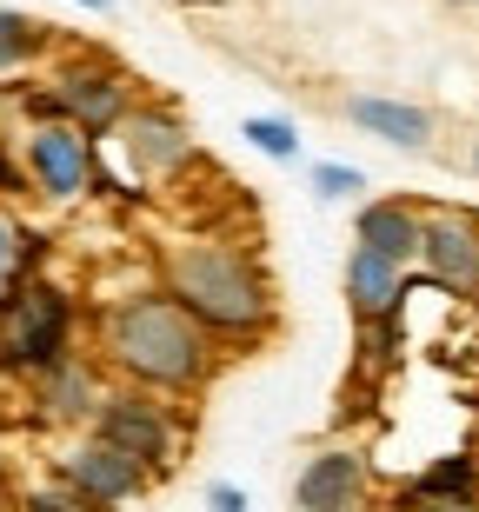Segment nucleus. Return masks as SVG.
I'll list each match as a JSON object with an SVG mask.
<instances>
[{
  "instance_id": "1a4fd4ad",
  "label": "nucleus",
  "mask_w": 479,
  "mask_h": 512,
  "mask_svg": "<svg viewBox=\"0 0 479 512\" xmlns=\"http://www.w3.org/2000/svg\"><path fill=\"white\" fill-rule=\"evenodd\" d=\"M420 273L440 286V293H453V300H479V213L426 207Z\"/></svg>"
},
{
  "instance_id": "f03ea898",
  "label": "nucleus",
  "mask_w": 479,
  "mask_h": 512,
  "mask_svg": "<svg viewBox=\"0 0 479 512\" xmlns=\"http://www.w3.org/2000/svg\"><path fill=\"white\" fill-rule=\"evenodd\" d=\"M94 360L107 366V380H120V386L193 399V393H207L213 373H220V346H213L160 286H140V293L107 300L94 313Z\"/></svg>"
},
{
  "instance_id": "f3484780",
  "label": "nucleus",
  "mask_w": 479,
  "mask_h": 512,
  "mask_svg": "<svg viewBox=\"0 0 479 512\" xmlns=\"http://www.w3.org/2000/svg\"><path fill=\"white\" fill-rule=\"evenodd\" d=\"M240 133H247L267 160H300V127H293L287 114H247V120H240Z\"/></svg>"
},
{
  "instance_id": "a878e982",
  "label": "nucleus",
  "mask_w": 479,
  "mask_h": 512,
  "mask_svg": "<svg viewBox=\"0 0 479 512\" xmlns=\"http://www.w3.org/2000/svg\"><path fill=\"white\" fill-rule=\"evenodd\" d=\"M74 7H94V14H114V0H74Z\"/></svg>"
},
{
  "instance_id": "0eeeda50",
  "label": "nucleus",
  "mask_w": 479,
  "mask_h": 512,
  "mask_svg": "<svg viewBox=\"0 0 479 512\" xmlns=\"http://www.w3.org/2000/svg\"><path fill=\"white\" fill-rule=\"evenodd\" d=\"M20 167H27V187L47 200V207H74L94 193V167H100V140H87L67 120H34L20 133Z\"/></svg>"
},
{
  "instance_id": "b1692460",
  "label": "nucleus",
  "mask_w": 479,
  "mask_h": 512,
  "mask_svg": "<svg viewBox=\"0 0 479 512\" xmlns=\"http://www.w3.org/2000/svg\"><path fill=\"white\" fill-rule=\"evenodd\" d=\"M420 512H479V499H460V506H420Z\"/></svg>"
},
{
  "instance_id": "aec40b11",
  "label": "nucleus",
  "mask_w": 479,
  "mask_h": 512,
  "mask_svg": "<svg viewBox=\"0 0 479 512\" xmlns=\"http://www.w3.org/2000/svg\"><path fill=\"white\" fill-rule=\"evenodd\" d=\"M20 193H34L27 187V167H20V147L0 140V200H20Z\"/></svg>"
},
{
  "instance_id": "393cba45",
  "label": "nucleus",
  "mask_w": 479,
  "mask_h": 512,
  "mask_svg": "<svg viewBox=\"0 0 479 512\" xmlns=\"http://www.w3.org/2000/svg\"><path fill=\"white\" fill-rule=\"evenodd\" d=\"M180 7H193V14H213V7H227V0H180Z\"/></svg>"
},
{
  "instance_id": "a211bd4d",
  "label": "nucleus",
  "mask_w": 479,
  "mask_h": 512,
  "mask_svg": "<svg viewBox=\"0 0 479 512\" xmlns=\"http://www.w3.org/2000/svg\"><path fill=\"white\" fill-rule=\"evenodd\" d=\"M313 193L320 200H353V193H366V173L346 167V160H313Z\"/></svg>"
},
{
  "instance_id": "f8f14e48",
  "label": "nucleus",
  "mask_w": 479,
  "mask_h": 512,
  "mask_svg": "<svg viewBox=\"0 0 479 512\" xmlns=\"http://www.w3.org/2000/svg\"><path fill=\"white\" fill-rule=\"evenodd\" d=\"M340 114L360 133H373V140H386V147H400V153H426L433 133H440V114H433V107H420V100H393V94H346Z\"/></svg>"
},
{
  "instance_id": "9d476101",
  "label": "nucleus",
  "mask_w": 479,
  "mask_h": 512,
  "mask_svg": "<svg viewBox=\"0 0 479 512\" xmlns=\"http://www.w3.org/2000/svg\"><path fill=\"white\" fill-rule=\"evenodd\" d=\"M373 459L360 446H320L293 473V512H366Z\"/></svg>"
},
{
  "instance_id": "9b49d317",
  "label": "nucleus",
  "mask_w": 479,
  "mask_h": 512,
  "mask_svg": "<svg viewBox=\"0 0 479 512\" xmlns=\"http://www.w3.org/2000/svg\"><path fill=\"white\" fill-rule=\"evenodd\" d=\"M340 286H346L353 326H393L400 320V306H406V266L400 260H386V253H373V247H353Z\"/></svg>"
},
{
  "instance_id": "bb28decb",
  "label": "nucleus",
  "mask_w": 479,
  "mask_h": 512,
  "mask_svg": "<svg viewBox=\"0 0 479 512\" xmlns=\"http://www.w3.org/2000/svg\"><path fill=\"white\" fill-rule=\"evenodd\" d=\"M466 167H473V173H479V133H473V153H466Z\"/></svg>"
},
{
  "instance_id": "4468645a",
  "label": "nucleus",
  "mask_w": 479,
  "mask_h": 512,
  "mask_svg": "<svg viewBox=\"0 0 479 512\" xmlns=\"http://www.w3.org/2000/svg\"><path fill=\"white\" fill-rule=\"evenodd\" d=\"M420 233H426V207H413L400 193H380L353 213V247H373L400 266H420Z\"/></svg>"
},
{
  "instance_id": "423d86ee",
  "label": "nucleus",
  "mask_w": 479,
  "mask_h": 512,
  "mask_svg": "<svg viewBox=\"0 0 479 512\" xmlns=\"http://www.w3.org/2000/svg\"><path fill=\"white\" fill-rule=\"evenodd\" d=\"M114 147H120V160H127V193L173 187V180L200 160L193 127L173 114V107H160V100H140L134 114L120 120V127H114Z\"/></svg>"
},
{
  "instance_id": "2eb2a0df",
  "label": "nucleus",
  "mask_w": 479,
  "mask_h": 512,
  "mask_svg": "<svg viewBox=\"0 0 479 512\" xmlns=\"http://www.w3.org/2000/svg\"><path fill=\"white\" fill-rule=\"evenodd\" d=\"M460 499H479V459H473V453H446V459H433V466H420L413 479H400L393 512L460 506Z\"/></svg>"
},
{
  "instance_id": "cd10ccee",
  "label": "nucleus",
  "mask_w": 479,
  "mask_h": 512,
  "mask_svg": "<svg viewBox=\"0 0 479 512\" xmlns=\"http://www.w3.org/2000/svg\"><path fill=\"white\" fill-rule=\"evenodd\" d=\"M446 7H479V0H446Z\"/></svg>"
},
{
  "instance_id": "6e6552de",
  "label": "nucleus",
  "mask_w": 479,
  "mask_h": 512,
  "mask_svg": "<svg viewBox=\"0 0 479 512\" xmlns=\"http://www.w3.org/2000/svg\"><path fill=\"white\" fill-rule=\"evenodd\" d=\"M54 479L80 499V512H120V506H134V499L154 486V473H147L140 459L114 453V446L94 439V433L74 439V446L54 459Z\"/></svg>"
},
{
  "instance_id": "f257e3e1",
  "label": "nucleus",
  "mask_w": 479,
  "mask_h": 512,
  "mask_svg": "<svg viewBox=\"0 0 479 512\" xmlns=\"http://www.w3.org/2000/svg\"><path fill=\"white\" fill-rule=\"evenodd\" d=\"M160 293L187 313L213 346H260L280 326V300L260 253L227 233H187L160 247Z\"/></svg>"
},
{
  "instance_id": "5701e85b",
  "label": "nucleus",
  "mask_w": 479,
  "mask_h": 512,
  "mask_svg": "<svg viewBox=\"0 0 479 512\" xmlns=\"http://www.w3.org/2000/svg\"><path fill=\"white\" fill-rule=\"evenodd\" d=\"M14 499L20 493H14V479H7V466H0V512H14Z\"/></svg>"
},
{
  "instance_id": "39448f33",
  "label": "nucleus",
  "mask_w": 479,
  "mask_h": 512,
  "mask_svg": "<svg viewBox=\"0 0 479 512\" xmlns=\"http://www.w3.org/2000/svg\"><path fill=\"white\" fill-rule=\"evenodd\" d=\"M87 433L107 439L114 453L140 459L154 479H167V473H180V459H187V446H193V413H180L167 393L107 380L94 419H87Z\"/></svg>"
},
{
  "instance_id": "7ed1b4c3",
  "label": "nucleus",
  "mask_w": 479,
  "mask_h": 512,
  "mask_svg": "<svg viewBox=\"0 0 479 512\" xmlns=\"http://www.w3.org/2000/svg\"><path fill=\"white\" fill-rule=\"evenodd\" d=\"M134 107H140L134 74H127L114 54H100V47H60L54 74L20 87L27 127H34V120H67V127H80L87 140H114V127L134 114Z\"/></svg>"
},
{
  "instance_id": "412c9836",
  "label": "nucleus",
  "mask_w": 479,
  "mask_h": 512,
  "mask_svg": "<svg viewBox=\"0 0 479 512\" xmlns=\"http://www.w3.org/2000/svg\"><path fill=\"white\" fill-rule=\"evenodd\" d=\"M14 253H20V220L0 207V286L14 280Z\"/></svg>"
},
{
  "instance_id": "6ab92c4d",
  "label": "nucleus",
  "mask_w": 479,
  "mask_h": 512,
  "mask_svg": "<svg viewBox=\"0 0 479 512\" xmlns=\"http://www.w3.org/2000/svg\"><path fill=\"white\" fill-rule=\"evenodd\" d=\"M20 512H80V499L60 486V479H47V486H27V493L14 499Z\"/></svg>"
},
{
  "instance_id": "20e7f679",
  "label": "nucleus",
  "mask_w": 479,
  "mask_h": 512,
  "mask_svg": "<svg viewBox=\"0 0 479 512\" xmlns=\"http://www.w3.org/2000/svg\"><path fill=\"white\" fill-rule=\"evenodd\" d=\"M80 300L60 280L34 273V280L0 286V380H40L60 360L80 353Z\"/></svg>"
},
{
  "instance_id": "4be33fe9",
  "label": "nucleus",
  "mask_w": 479,
  "mask_h": 512,
  "mask_svg": "<svg viewBox=\"0 0 479 512\" xmlns=\"http://www.w3.org/2000/svg\"><path fill=\"white\" fill-rule=\"evenodd\" d=\"M207 506L213 512H247V493H240L233 479H213V486H207Z\"/></svg>"
},
{
  "instance_id": "dca6fc26",
  "label": "nucleus",
  "mask_w": 479,
  "mask_h": 512,
  "mask_svg": "<svg viewBox=\"0 0 479 512\" xmlns=\"http://www.w3.org/2000/svg\"><path fill=\"white\" fill-rule=\"evenodd\" d=\"M67 40H60V27H47V20L20 14V7H0V80H20L27 67H40V60H54Z\"/></svg>"
},
{
  "instance_id": "ddd939ff",
  "label": "nucleus",
  "mask_w": 479,
  "mask_h": 512,
  "mask_svg": "<svg viewBox=\"0 0 479 512\" xmlns=\"http://www.w3.org/2000/svg\"><path fill=\"white\" fill-rule=\"evenodd\" d=\"M27 386H34V413L47 419V426H87L100 393H107V366L74 353V360H60L54 373H40V380H27Z\"/></svg>"
}]
</instances>
